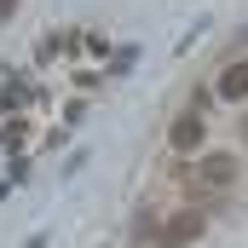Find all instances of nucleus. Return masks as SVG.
<instances>
[{
    "mask_svg": "<svg viewBox=\"0 0 248 248\" xmlns=\"http://www.w3.org/2000/svg\"><path fill=\"white\" fill-rule=\"evenodd\" d=\"M231 185H237V162L225 150H214V156H202L190 168V196H219V190H231Z\"/></svg>",
    "mask_w": 248,
    "mask_h": 248,
    "instance_id": "nucleus-1",
    "label": "nucleus"
},
{
    "mask_svg": "<svg viewBox=\"0 0 248 248\" xmlns=\"http://www.w3.org/2000/svg\"><path fill=\"white\" fill-rule=\"evenodd\" d=\"M202 231H208V219H202L196 208H179L173 219H162V231H156V243H162V248H185V243H196Z\"/></svg>",
    "mask_w": 248,
    "mask_h": 248,
    "instance_id": "nucleus-2",
    "label": "nucleus"
},
{
    "mask_svg": "<svg viewBox=\"0 0 248 248\" xmlns=\"http://www.w3.org/2000/svg\"><path fill=\"white\" fill-rule=\"evenodd\" d=\"M219 98H231V104H243V98H248V58H237L225 75H219Z\"/></svg>",
    "mask_w": 248,
    "mask_h": 248,
    "instance_id": "nucleus-3",
    "label": "nucleus"
},
{
    "mask_svg": "<svg viewBox=\"0 0 248 248\" xmlns=\"http://www.w3.org/2000/svg\"><path fill=\"white\" fill-rule=\"evenodd\" d=\"M168 144L173 150H196L202 144V116H179V122L168 127Z\"/></svg>",
    "mask_w": 248,
    "mask_h": 248,
    "instance_id": "nucleus-4",
    "label": "nucleus"
},
{
    "mask_svg": "<svg viewBox=\"0 0 248 248\" xmlns=\"http://www.w3.org/2000/svg\"><path fill=\"white\" fill-rule=\"evenodd\" d=\"M12 12H17V0H0V17H12Z\"/></svg>",
    "mask_w": 248,
    "mask_h": 248,
    "instance_id": "nucleus-5",
    "label": "nucleus"
},
{
    "mask_svg": "<svg viewBox=\"0 0 248 248\" xmlns=\"http://www.w3.org/2000/svg\"><path fill=\"white\" fill-rule=\"evenodd\" d=\"M243 139H248V116H243Z\"/></svg>",
    "mask_w": 248,
    "mask_h": 248,
    "instance_id": "nucleus-6",
    "label": "nucleus"
}]
</instances>
